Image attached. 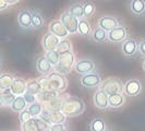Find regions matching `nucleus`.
<instances>
[{
    "label": "nucleus",
    "mask_w": 145,
    "mask_h": 131,
    "mask_svg": "<svg viewBox=\"0 0 145 131\" xmlns=\"http://www.w3.org/2000/svg\"><path fill=\"white\" fill-rule=\"evenodd\" d=\"M129 9L133 15L145 14V0H131Z\"/></svg>",
    "instance_id": "nucleus-18"
},
{
    "label": "nucleus",
    "mask_w": 145,
    "mask_h": 131,
    "mask_svg": "<svg viewBox=\"0 0 145 131\" xmlns=\"http://www.w3.org/2000/svg\"><path fill=\"white\" fill-rule=\"evenodd\" d=\"M63 103H65V100L61 98V97H59L58 95H57V96H55L50 102L47 103V104H48V107H49L50 110H61Z\"/></svg>",
    "instance_id": "nucleus-31"
},
{
    "label": "nucleus",
    "mask_w": 145,
    "mask_h": 131,
    "mask_svg": "<svg viewBox=\"0 0 145 131\" xmlns=\"http://www.w3.org/2000/svg\"><path fill=\"white\" fill-rule=\"evenodd\" d=\"M16 95H14L12 92L8 94H1L0 95V104L1 106H11V104L15 100Z\"/></svg>",
    "instance_id": "nucleus-34"
},
{
    "label": "nucleus",
    "mask_w": 145,
    "mask_h": 131,
    "mask_svg": "<svg viewBox=\"0 0 145 131\" xmlns=\"http://www.w3.org/2000/svg\"><path fill=\"white\" fill-rule=\"evenodd\" d=\"M32 118L33 117H32L31 113L29 111V109H24V110H22L21 113L19 114V119H20L21 124H24V122L29 121V119H32Z\"/></svg>",
    "instance_id": "nucleus-36"
},
{
    "label": "nucleus",
    "mask_w": 145,
    "mask_h": 131,
    "mask_svg": "<svg viewBox=\"0 0 145 131\" xmlns=\"http://www.w3.org/2000/svg\"><path fill=\"white\" fill-rule=\"evenodd\" d=\"M138 51H140L143 56H145V39H143L141 43L138 44Z\"/></svg>",
    "instance_id": "nucleus-39"
},
{
    "label": "nucleus",
    "mask_w": 145,
    "mask_h": 131,
    "mask_svg": "<svg viewBox=\"0 0 145 131\" xmlns=\"http://www.w3.org/2000/svg\"><path fill=\"white\" fill-rule=\"evenodd\" d=\"M22 131H39L38 126H37L36 118H32L29 121L22 124Z\"/></svg>",
    "instance_id": "nucleus-33"
},
{
    "label": "nucleus",
    "mask_w": 145,
    "mask_h": 131,
    "mask_svg": "<svg viewBox=\"0 0 145 131\" xmlns=\"http://www.w3.org/2000/svg\"><path fill=\"white\" fill-rule=\"evenodd\" d=\"M29 111L31 113V115L33 118H37V117H39L42 115V113H43V105L40 104V102H35L33 103V104H31L29 106Z\"/></svg>",
    "instance_id": "nucleus-29"
},
{
    "label": "nucleus",
    "mask_w": 145,
    "mask_h": 131,
    "mask_svg": "<svg viewBox=\"0 0 145 131\" xmlns=\"http://www.w3.org/2000/svg\"><path fill=\"white\" fill-rule=\"evenodd\" d=\"M142 92V83L137 79H131L124 83L123 93L128 96L134 97Z\"/></svg>",
    "instance_id": "nucleus-8"
},
{
    "label": "nucleus",
    "mask_w": 145,
    "mask_h": 131,
    "mask_svg": "<svg viewBox=\"0 0 145 131\" xmlns=\"http://www.w3.org/2000/svg\"><path fill=\"white\" fill-rule=\"evenodd\" d=\"M49 31L52 34H55L56 36H58L59 38H67L68 35L70 34L60 20L51 21L50 24H49Z\"/></svg>",
    "instance_id": "nucleus-12"
},
{
    "label": "nucleus",
    "mask_w": 145,
    "mask_h": 131,
    "mask_svg": "<svg viewBox=\"0 0 145 131\" xmlns=\"http://www.w3.org/2000/svg\"><path fill=\"white\" fill-rule=\"evenodd\" d=\"M36 69L39 73H42L44 75H47L51 72V70L54 69V67L50 65V62L48 61V59L46 58V56H39L36 59Z\"/></svg>",
    "instance_id": "nucleus-16"
},
{
    "label": "nucleus",
    "mask_w": 145,
    "mask_h": 131,
    "mask_svg": "<svg viewBox=\"0 0 145 131\" xmlns=\"http://www.w3.org/2000/svg\"><path fill=\"white\" fill-rule=\"evenodd\" d=\"M89 130L91 131H106V122L103 118L96 117L89 124Z\"/></svg>",
    "instance_id": "nucleus-25"
},
{
    "label": "nucleus",
    "mask_w": 145,
    "mask_h": 131,
    "mask_svg": "<svg viewBox=\"0 0 145 131\" xmlns=\"http://www.w3.org/2000/svg\"><path fill=\"white\" fill-rule=\"evenodd\" d=\"M85 109L84 102L79 97H68L65 100L61 111L67 117H76L81 115Z\"/></svg>",
    "instance_id": "nucleus-2"
},
{
    "label": "nucleus",
    "mask_w": 145,
    "mask_h": 131,
    "mask_svg": "<svg viewBox=\"0 0 145 131\" xmlns=\"http://www.w3.org/2000/svg\"><path fill=\"white\" fill-rule=\"evenodd\" d=\"M65 127L63 124H50V129L49 131H62L65 130Z\"/></svg>",
    "instance_id": "nucleus-38"
},
{
    "label": "nucleus",
    "mask_w": 145,
    "mask_h": 131,
    "mask_svg": "<svg viewBox=\"0 0 145 131\" xmlns=\"http://www.w3.org/2000/svg\"><path fill=\"white\" fill-rule=\"evenodd\" d=\"M45 56H46V58L48 59V61L50 62V65L52 66L54 68L59 64V60H60V54L58 52V50L46 51Z\"/></svg>",
    "instance_id": "nucleus-30"
},
{
    "label": "nucleus",
    "mask_w": 145,
    "mask_h": 131,
    "mask_svg": "<svg viewBox=\"0 0 145 131\" xmlns=\"http://www.w3.org/2000/svg\"><path fill=\"white\" fill-rule=\"evenodd\" d=\"M142 67H143V70L145 71V60L143 61V65H142Z\"/></svg>",
    "instance_id": "nucleus-42"
},
{
    "label": "nucleus",
    "mask_w": 145,
    "mask_h": 131,
    "mask_svg": "<svg viewBox=\"0 0 145 131\" xmlns=\"http://www.w3.org/2000/svg\"><path fill=\"white\" fill-rule=\"evenodd\" d=\"M8 3H9V6H13L15 3H18L20 0H6Z\"/></svg>",
    "instance_id": "nucleus-41"
},
{
    "label": "nucleus",
    "mask_w": 145,
    "mask_h": 131,
    "mask_svg": "<svg viewBox=\"0 0 145 131\" xmlns=\"http://www.w3.org/2000/svg\"><path fill=\"white\" fill-rule=\"evenodd\" d=\"M43 91V86L38 80H31L27 82V92L34 95L39 94Z\"/></svg>",
    "instance_id": "nucleus-28"
},
{
    "label": "nucleus",
    "mask_w": 145,
    "mask_h": 131,
    "mask_svg": "<svg viewBox=\"0 0 145 131\" xmlns=\"http://www.w3.org/2000/svg\"><path fill=\"white\" fill-rule=\"evenodd\" d=\"M91 38H92V41H94L96 43L103 44L108 39V32L103 29L102 28H96L95 29L92 31Z\"/></svg>",
    "instance_id": "nucleus-19"
},
{
    "label": "nucleus",
    "mask_w": 145,
    "mask_h": 131,
    "mask_svg": "<svg viewBox=\"0 0 145 131\" xmlns=\"http://www.w3.org/2000/svg\"><path fill=\"white\" fill-rule=\"evenodd\" d=\"M39 83L42 84L43 90L54 91V92H63L68 86V81L65 74L59 72H50L47 75H44L39 79Z\"/></svg>",
    "instance_id": "nucleus-1"
},
{
    "label": "nucleus",
    "mask_w": 145,
    "mask_h": 131,
    "mask_svg": "<svg viewBox=\"0 0 145 131\" xmlns=\"http://www.w3.org/2000/svg\"><path fill=\"white\" fill-rule=\"evenodd\" d=\"M97 24H98V28H102L103 29H105V31H111V29H116L119 26V21H118V19H116L115 16H103L101 18L98 22H97Z\"/></svg>",
    "instance_id": "nucleus-14"
},
{
    "label": "nucleus",
    "mask_w": 145,
    "mask_h": 131,
    "mask_svg": "<svg viewBox=\"0 0 145 131\" xmlns=\"http://www.w3.org/2000/svg\"><path fill=\"white\" fill-rule=\"evenodd\" d=\"M18 23L23 29L32 28V10L24 9L21 10L18 14Z\"/></svg>",
    "instance_id": "nucleus-15"
},
{
    "label": "nucleus",
    "mask_w": 145,
    "mask_h": 131,
    "mask_svg": "<svg viewBox=\"0 0 145 131\" xmlns=\"http://www.w3.org/2000/svg\"><path fill=\"white\" fill-rule=\"evenodd\" d=\"M94 104L97 108L106 109L109 106V95L103 90H98L94 94Z\"/></svg>",
    "instance_id": "nucleus-13"
},
{
    "label": "nucleus",
    "mask_w": 145,
    "mask_h": 131,
    "mask_svg": "<svg viewBox=\"0 0 145 131\" xmlns=\"http://www.w3.org/2000/svg\"><path fill=\"white\" fill-rule=\"evenodd\" d=\"M101 82H102L101 75L97 72H89L87 74H83L81 78V84L87 88L99 86Z\"/></svg>",
    "instance_id": "nucleus-9"
},
{
    "label": "nucleus",
    "mask_w": 145,
    "mask_h": 131,
    "mask_svg": "<svg viewBox=\"0 0 145 131\" xmlns=\"http://www.w3.org/2000/svg\"><path fill=\"white\" fill-rule=\"evenodd\" d=\"M124 84L122 81L118 78H109L101 85V90L106 92L108 95L122 93L123 92Z\"/></svg>",
    "instance_id": "nucleus-4"
},
{
    "label": "nucleus",
    "mask_w": 145,
    "mask_h": 131,
    "mask_svg": "<svg viewBox=\"0 0 145 131\" xmlns=\"http://www.w3.org/2000/svg\"><path fill=\"white\" fill-rule=\"evenodd\" d=\"M10 88H11L12 93L14 95L21 96V95H24L27 92V83H26V81L24 80V79L18 78V79H14Z\"/></svg>",
    "instance_id": "nucleus-17"
},
{
    "label": "nucleus",
    "mask_w": 145,
    "mask_h": 131,
    "mask_svg": "<svg viewBox=\"0 0 145 131\" xmlns=\"http://www.w3.org/2000/svg\"><path fill=\"white\" fill-rule=\"evenodd\" d=\"M60 41L61 39L58 36H56L51 32H48V33H46L44 35L43 39H42V46H43V48L46 51L57 50Z\"/></svg>",
    "instance_id": "nucleus-7"
},
{
    "label": "nucleus",
    "mask_w": 145,
    "mask_h": 131,
    "mask_svg": "<svg viewBox=\"0 0 145 131\" xmlns=\"http://www.w3.org/2000/svg\"><path fill=\"white\" fill-rule=\"evenodd\" d=\"M62 131H68V130H67V129H65V130H62Z\"/></svg>",
    "instance_id": "nucleus-43"
},
{
    "label": "nucleus",
    "mask_w": 145,
    "mask_h": 131,
    "mask_svg": "<svg viewBox=\"0 0 145 131\" xmlns=\"http://www.w3.org/2000/svg\"><path fill=\"white\" fill-rule=\"evenodd\" d=\"M23 96H24V98H25L26 103H27V104H29V105H31V104H33V103L37 102L36 95L32 94V93H29V92H26V93L23 95Z\"/></svg>",
    "instance_id": "nucleus-37"
},
{
    "label": "nucleus",
    "mask_w": 145,
    "mask_h": 131,
    "mask_svg": "<svg viewBox=\"0 0 145 131\" xmlns=\"http://www.w3.org/2000/svg\"><path fill=\"white\" fill-rule=\"evenodd\" d=\"M74 70L76 73L80 74H87L89 72H94L96 65L92 60L89 59H81V60H76L74 64Z\"/></svg>",
    "instance_id": "nucleus-6"
},
{
    "label": "nucleus",
    "mask_w": 145,
    "mask_h": 131,
    "mask_svg": "<svg viewBox=\"0 0 145 131\" xmlns=\"http://www.w3.org/2000/svg\"><path fill=\"white\" fill-rule=\"evenodd\" d=\"M68 11L78 19L84 18V7H83V3H81V2H75V3L71 5L68 9Z\"/></svg>",
    "instance_id": "nucleus-23"
},
{
    "label": "nucleus",
    "mask_w": 145,
    "mask_h": 131,
    "mask_svg": "<svg viewBox=\"0 0 145 131\" xmlns=\"http://www.w3.org/2000/svg\"><path fill=\"white\" fill-rule=\"evenodd\" d=\"M83 7H84V18H85V19L91 18V16L95 13V5L93 2L86 1V2L83 5Z\"/></svg>",
    "instance_id": "nucleus-35"
},
{
    "label": "nucleus",
    "mask_w": 145,
    "mask_h": 131,
    "mask_svg": "<svg viewBox=\"0 0 145 131\" xmlns=\"http://www.w3.org/2000/svg\"><path fill=\"white\" fill-rule=\"evenodd\" d=\"M45 23L43 15L36 10H32V28L33 29H40Z\"/></svg>",
    "instance_id": "nucleus-24"
},
{
    "label": "nucleus",
    "mask_w": 145,
    "mask_h": 131,
    "mask_svg": "<svg viewBox=\"0 0 145 131\" xmlns=\"http://www.w3.org/2000/svg\"><path fill=\"white\" fill-rule=\"evenodd\" d=\"M121 50L125 57L134 56L138 51V44L133 38H127L121 45Z\"/></svg>",
    "instance_id": "nucleus-11"
},
{
    "label": "nucleus",
    "mask_w": 145,
    "mask_h": 131,
    "mask_svg": "<svg viewBox=\"0 0 145 131\" xmlns=\"http://www.w3.org/2000/svg\"><path fill=\"white\" fill-rule=\"evenodd\" d=\"M59 54H65V52H69L72 51V43L69 39H61L57 48Z\"/></svg>",
    "instance_id": "nucleus-32"
},
{
    "label": "nucleus",
    "mask_w": 145,
    "mask_h": 131,
    "mask_svg": "<svg viewBox=\"0 0 145 131\" xmlns=\"http://www.w3.org/2000/svg\"><path fill=\"white\" fill-rule=\"evenodd\" d=\"M124 95L122 93H117V94L109 95V106L112 108H118L124 104Z\"/></svg>",
    "instance_id": "nucleus-21"
},
{
    "label": "nucleus",
    "mask_w": 145,
    "mask_h": 131,
    "mask_svg": "<svg viewBox=\"0 0 145 131\" xmlns=\"http://www.w3.org/2000/svg\"><path fill=\"white\" fill-rule=\"evenodd\" d=\"M127 29L124 26H118L108 32V41L111 43H121L127 39Z\"/></svg>",
    "instance_id": "nucleus-10"
},
{
    "label": "nucleus",
    "mask_w": 145,
    "mask_h": 131,
    "mask_svg": "<svg viewBox=\"0 0 145 131\" xmlns=\"http://www.w3.org/2000/svg\"><path fill=\"white\" fill-rule=\"evenodd\" d=\"M79 33L82 36H88L92 34L91 25L86 19H80L79 21Z\"/></svg>",
    "instance_id": "nucleus-27"
},
{
    "label": "nucleus",
    "mask_w": 145,
    "mask_h": 131,
    "mask_svg": "<svg viewBox=\"0 0 145 131\" xmlns=\"http://www.w3.org/2000/svg\"><path fill=\"white\" fill-rule=\"evenodd\" d=\"M26 101H25V98H24V96L21 95V96H16L15 97V100L13 101V103L11 104V106H10V108L12 111H14V113H21L22 110H24L25 107H26Z\"/></svg>",
    "instance_id": "nucleus-20"
},
{
    "label": "nucleus",
    "mask_w": 145,
    "mask_h": 131,
    "mask_svg": "<svg viewBox=\"0 0 145 131\" xmlns=\"http://www.w3.org/2000/svg\"><path fill=\"white\" fill-rule=\"evenodd\" d=\"M74 64H75V56L72 51L60 54L59 64L54 69L56 72H59L61 74H68L72 70V67H74Z\"/></svg>",
    "instance_id": "nucleus-3"
},
{
    "label": "nucleus",
    "mask_w": 145,
    "mask_h": 131,
    "mask_svg": "<svg viewBox=\"0 0 145 131\" xmlns=\"http://www.w3.org/2000/svg\"><path fill=\"white\" fill-rule=\"evenodd\" d=\"M8 7H9V3L6 0H0V10H5Z\"/></svg>",
    "instance_id": "nucleus-40"
},
{
    "label": "nucleus",
    "mask_w": 145,
    "mask_h": 131,
    "mask_svg": "<svg viewBox=\"0 0 145 131\" xmlns=\"http://www.w3.org/2000/svg\"><path fill=\"white\" fill-rule=\"evenodd\" d=\"M58 95V92H54V91H46V90H43L39 94L36 95L37 101H40L43 103H49L55 97Z\"/></svg>",
    "instance_id": "nucleus-26"
},
{
    "label": "nucleus",
    "mask_w": 145,
    "mask_h": 131,
    "mask_svg": "<svg viewBox=\"0 0 145 131\" xmlns=\"http://www.w3.org/2000/svg\"><path fill=\"white\" fill-rule=\"evenodd\" d=\"M13 81H14V77L11 73H2L0 75V90L3 91V90L10 88Z\"/></svg>",
    "instance_id": "nucleus-22"
},
{
    "label": "nucleus",
    "mask_w": 145,
    "mask_h": 131,
    "mask_svg": "<svg viewBox=\"0 0 145 131\" xmlns=\"http://www.w3.org/2000/svg\"><path fill=\"white\" fill-rule=\"evenodd\" d=\"M60 21L62 22V24L65 25V28L68 29V32L70 34H75V33L79 32V21H80V19L73 16L68 10L65 11L63 13H61Z\"/></svg>",
    "instance_id": "nucleus-5"
}]
</instances>
